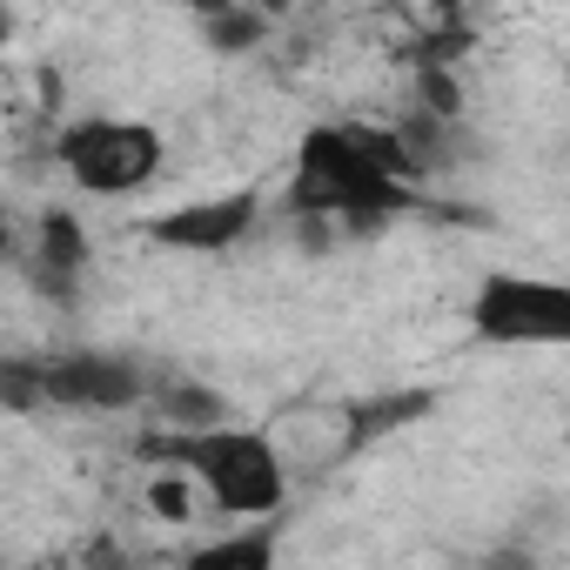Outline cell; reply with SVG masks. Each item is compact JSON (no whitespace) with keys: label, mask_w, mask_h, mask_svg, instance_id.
Segmentation results:
<instances>
[{"label":"cell","mask_w":570,"mask_h":570,"mask_svg":"<svg viewBox=\"0 0 570 570\" xmlns=\"http://www.w3.org/2000/svg\"><path fill=\"white\" fill-rule=\"evenodd\" d=\"M423 202V168L410 161L396 128L376 121H323L303 135L296 148V175H289V215L303 222H390L410 215Z\"/></svg>","instance_id":"cell-1"},{"label":"cell","mask_w":570,"mask_h":570,"mask_svg":"<svg viewBox=\"0 0 570 570\" xmlns=\"http://www.w3.org/2000/svg\"><path fill=\"white\" fill-rule=\"evenodd\" d=\"M148 463L181 470L235 523H275V510L289 503V463H282L268 430H242V423L161 430V436H148Z\"/></svg>","instance_id":"cell-2"},{"label":"cell","mask_w":570,"mask_h":570,"mask_svg":"<svg viewBox=\"0 0 570 570\" xmlns=\"http://www.w3.org/2000/svg\"><path fill=\"white\" fill-rule=\"evenodd\" d=\"M55 161L81 195L121 202V195H141L161 175L168 141H161L155 121H135V115H75L55 135Z\"/></svg>","instance_id":"cell-3"},{"label":"cell","mask_w":570,"mask_h":570,"mask_svg":"<svg viewBox=\"0 0 570 570\" xmlns=\"http://www.w3.org/2000/svg\"><path fill=\"white\" fill-rule=\"evenodd\" d=\"M470 336L490 350H563L570 343V289L557 275L490 268L470 289Z\"/></svg>","instance_id":"cell-4"},{"label":"cell","mask_w":570,"mask_h":570,"mask_svg":"<svg viewBox=\"0 0 570 570\" xmlns=\"http://www.w3.org/2000/svg\"><path fill=\"white\" fill-rule=\"evenodd\" d=\"M155 383L141 376V363L115 356V350H61V356H41V396L48 410H95V416H115V410H135Z\"/></svg>","instance_id":"cell-5"},{"label":"cell","mask_w":570,"mask_h":570,"mask_svg":"<svg viewBox=\"0 0 570 570\" xmlns=\"http://www.w3.org/2000/svg\"><path fill=\"white\" fill-rule=\"evenodd\" d=\"M262 215V195L255 188H222V195H195L181 208H161L141 222V235L155 248H175V255H228Z\"/></svg>","instance_id":"cell-6"},{"label":"cell","mask_w":570,"mask_h":570,"mask_svg":"<svg viewBox=\"0 0 570 570\" xmlns=\"http://www.w3.org/2000/svg\"><path fill=\"white\" fill-rule=\"evenodd\" d=\"M88 262H95L88 228H81L68 208H48V215L35 222V248H28V275H35V289H41L48 303L75 309V303H81V289H88Z\"/></svg>","instance_id":"cell-7"},{"label":"cell","mask_w":570,"mask_h":570,"mask_svg":"<svg viewBox=\"0 0 570 570\" xmlns=\"http://www.w3.org/2000/svg\"><path fill=\"white\" fill-rule=\"evenodd\" d=\"M282 557V530L275 523H242L228 537H208L181 557V570H275Z\"/></svg>","instance_id":"cell-8"},{"label":"cell","mask_w":570,"mask_h":570,"mask_svg":"<svg viewBox=\"0 0 570 570\" xmlns=\"http://www.w3.org/2000/svg\"><path fill=\"white\" fill-rule=\"evenodd\" d=\"M416 416H430V390H390V396H370V403L350 410V443H356V450H363V443H383V436L410 430Z\"/></svg>","instance_id":"cell-9"},{"label":"cell","mask_w":570,"mask_h":570,"mask_svg":"<svg viewBox=\"0 0 570 570\" xmlns=\"http://www.w3.org/2000/svg\"><path fill=\"white\" fill-rule=\"evenodd\" d=\"M148 396H155V410H161V430H215V423H228L222 396L202 390V383H161V390H148Z\"/></svg>","instance_id":"cell-10"},{"label":"cell","mask_w":570,"mask_h":570,"mask_svg":"<svg viewBox=\"0 0 570 570\" xmlns=\"http://www.w3.org/2000/svg\"><path fill=\"white\" fill-rule=\"evenodd\" d=\"M202 35L215 55H248L268 41V14H248V8H208L202 14Z\"/></svg>","instance_id":"cell-11"},{"label":"cell","mask_w":570,"mask_h":570,"mask_svg":"<svg viewBox=\"0 0 570 570\" xmlns=\"http://www.w3.org/2000/svg\"><path fill=\"white\" fill-rule=\"evenodd\" d=\"M0 410H14V416L48 410V396H41V356H0Z\"/></svg>","instance_id":"cell-12"},{"label":"cell","mask_w":570,"mask_h":570,"mask_svg":"<svg viewBox=\"0 0 570 570\" xmlns=\"http://www.w3.org/2000/svg\"><path fill=\"white\" fill-rule=\"evenodd\" d=\"M148 510H155L161 523H188V517H195V483L161 463V470L148 476Z\"/></svg>","instance_id":"cell-13"},{"label":"cell","mask_w":570,"mask_h":570,"mask_svg":"<svg viewBox=\"0 0 570 570\" xmlns=\"http://www.w3.org/2000/svg\"><path fill=\"white\" fill-rule=\"evenodd\" d=\"M14 255V222H8V208H0V262Z\"/></svg>","instance_id":"cell-14"}]
</instances>
